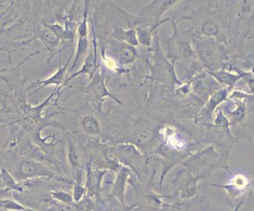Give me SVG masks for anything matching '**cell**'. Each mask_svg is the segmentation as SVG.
<instances>
[{
    "mask_svg": "<svg viewBox=\"0 0 254 211\" xmlns=\"http://www.w3.org/2000/svg\"><path fill=\"white\" fill-rule=\"evenodd\" d=\"M86 94V102L91 106L93 110L102 112V104L103 101L106 98H111L116 103L123 105L122 100H119L117 96H115L106 86V81L104 75L102 74L101 69L96 71L95 75L91 80L89 81L88 86L83 90Z\"/></svg>",
    "mask_w": 254,
    "mask_h": 211,
    "instance_id": "3",
    "label": "cell"
},
{
    "mask_svg": "<svg viewBox=\"0 0 254 211\" xmlns=\"http://www.w3.org/2000/svg\"><path fill=\"white\" fill-rule=\"evenodd\" d=\"M190 90H191V83H190V81H189V82L180 84V87L175 90V92H177V94H179L181 96H186L190 94Z\"/></svg>",
    "mask_w": 254,
    "mask_h": 211,
    "instance_id": "35",
    "label": "cell"
},
{
    "mask_svg": "<svg viewBox=\"0 0 254 211\" xmlns=\"http://www.w3.org/2000/svg\"><path fill=\"white\" fill-rule=\"evenodd\" d=\"M89 7V5H88ZM88 7L84 12V15L81 19L79 25L77 26V49L75 53V59L72 61L69 73H72L79 62L82 60V58L87 57L89 50H90V41H89V24H88Z\"/></svg>",
    "mask_w": 254,
    "mask_h": 211,
    "instance_id": "6",
    "label": "cell"
},
{
    "mask_svg": "<svg viewBox=\"0 0 254 211\" xmlns=\"http://www.w3.org/2000/svg\"><path fill=\"white\" fill-rule=\"evenodd\" d=\"M100 57H101V60L103 61V63H104V65L106 66L108 70H112V71H118L119 70L118 63L115 61L114 58L107 56V54L105 53V48H102Z\"/></svg>",
    "mask_w": 254,
    "mask_h": 211,
    "instance_id": "33",
    "label": "cell"
},
{
    "mask_svg": "<svg viewBox=\"0 0 254 211\" xmlns=\"http://www.w3.org/2000/svg\"><path fill=\"white\" fill-rule=\"evenodd\" d=\"M193 47H195L193 50H195L196 56L202 64L203 69L207 70H212L215 61L214 48L212 42L210 41V39H195L193 40Z\"/></svg>",
    "mask_w": 254,
    "mask_h": 211,
    "instance_id": "10",
    "label": "cell"
},
{
    "mask_svg": "<svg viewBox=\"0 0 254 211\" xmlns=\"http://www.w3.org/2000/svg\"><path fill=\"white\" fill-rule=\"evenodd\" d=\"M232 90V88H222L214 91L209 96L207 103H205L204 106L201 108L199 117L202 119H212L213 114L214 112H216L219 105H221L223 102H226L228 100Z\"/></svg>",
    "mask_w": 254,
    "mask_h": 211,
    "instance_id": "11",
    "label": "cell"
},
{
    "mask_svg": "<svg viewBox=\"0 0 254 211\" xmlns=\"http://www.w3.org/2000/svg\"><path fill=\"white\" fill-rule=\"evenodd\" d=\"M74 207L76 211H94V200L86 195L80 202L75 203Z\"/></svg>",
    "mask_w": 254,
    "mask_h": 211,
    "instance_id": "31",
    "label": "cell"
},
{
    "mask_svg": "<svg viewBox=\"0 0 254 211\" xmlns=\"http://www.w3.org/2000/svg\"><path fill=\"white\" fill-rule=\"evenodd\" d=\"M16 177L21 180L46 178H56V174L49 168L46 167L41 162L34 159H23L16 171Z\"/></svg>",
    "mask_w": 254,
    "mask_h": 211,
    "instance_id": "8",
    "label": "cell"
},
{
    "mask_svg": "<svg viewBox=\"0 0 254 211\" xmlns=\"http://www.w3.org/2000/svg\"><path fill=\"white\" fill-rule=\"evenodd\" d=\"M131 169L132 168L126 165H123L120 167L119 170L116 172V178H115L114 184H113L112 195L122 205H125V195H126L127 185H128L130 179L133 177Z\"/></svg>",
    "mask_w": 254,
    "mask_h": 211,
    "instance_id": "12",
    "label": "cell"
},
{
    "mask_svg": "<svg viewBox=\"0 0 254 211\" xmlns=\"http://www.w3.org/2000/svg\"><path fill=\"white\" fill-rule=\"evenodd\" d=\"M81 127L89 136H99L101 134L100 122L92 115H87L81 119Z\"/></svg>",
    "mask_w": 254,
    "mask_h": 211,
    "instance_id": "24",
    "label": "cell"
},
{
    "mask_svg": "<svg viewBox=\"0 0 254 211\" xmlns=\"http://www.w3.org/2000/svg\"><path fill=\"white\" fill-rule=\"evenodd\" d=\"M44 26L48 29H50L54 34L58 36V38L60 40H74L75 38V32L69 31V29L63 27L62 25H60L59 23H48L45 22Z\"/></svg>",
    "mask_w": 254,
    "mask_h": 211,
    "instance_id": "23",
    "label": "cell"
},
{
    "mask_svg": "<svg viewBox=\"0 0 254 211\" xmlns=\"http://www.w3.org/2000/svg\"><path fill=\"white\" fill-rule=\"evenodd\" d=\"M59 56H60L59 57V70L51 77L47 78V79L36 81L34 84L37 83V84H39V86L36 88V90H34L33 94L39 92L41 89H44L48 86H56L57 88H61V89L63 88L64 82H65L66 71H67V70L69 68V64H71V60H72V57H74V54H72V53L70 54L68 60L64 64V66L61 65V54H59Z\"/></svg>",
    "mask_w": 254,
    "mask_h": 211,
    "instance_id": "13",
    "label": "cell"
},
{
    "mask_svg": "<svg viewBox=\"0 0 254 211\" xmlns=\"http://www.w3.org/2000/svg\"><path fill=\"white\" fill-rule=\"evenodd\" d=\"M155 137L156 134L153 129L148 128V127H141V128H138L136 131H134V134L132 135L130 142L134 144L137 147H142L154 141Z\"/></svg>",
    "mask_w": 254,
    "mask_h": 211,
    "instance_id": "18",
    "label": "cell"
},
{
    "mask_svg": "<svg viewBox=\"0 0 254 211\" xmlns=\"http://www.w3.org/2000/svg\"><path fill=\"white\" fill-rule=\"evenodd\" d=\"M246 196H247V194H244L243 196H241V198H240V201L237 203V205H236V207H235V209L233 210V211H239L240 210V208L243 207V205H244V203H245V200H246Z\"/></svg>",
    "mask_w": 254,
    "mask_h": 211,
    "instance_id": "36",
    "label": "cell"
},
{
    "mask_svg": "<svg viewBox=\"0 0 254 211\" xmlns=\"http://www.w3.org/2000/svg\"><path fill=\"white\" fill-rule=\"evenodd\" d=\"M220 27L213 21H207L202 24L201 26V34L204 37H215L219 34Z\"/></svg>",
    "mask_w": 254,
    "mask_h": 211,
    "instance_id": "30",
    "label": "cell"
},
{
    "mask_svg": "<svg viewBox=\"0 0 254 211\" xmlns=\"http://www.w3.org/2000/svg\"><path fill=\"white\" fill-rule=\"evenodd\" d=\"M115 150H116L119 159L125 158L127 160L125 162V165L129 166L130 168L132 160L144 159V155L141 153V150L131 142H124L117 144L116 147H115Z\"/></svg>",
    "mask_w": 254,
    "mask_h": 211,
    "instance_id": "17",
    "label": "cell"
},
{
    "mask_svg": "<svg viewBox=\"0 0 254 211\" xmlns=\"http://www.w3.org/2000/svg\"><path fill=\"white\" fill-rule=\"evenodd\" d=\"M187 171H189V170H187ZM200 180H201L200 178L193 176L191 172L189 171L186 178L184 179L183 182L181 183L180 188L177 192V194L172 195V197L177 196L179 200H185V201L191 200V198L195 197L196 194H197L198 182Z\"/></svg>",
    "mask_w": 254,
    "mask_h": 211,
    "instance_id": "15",
    "label": "cell"
},
{
    "mask_svg": "<svg viewBox=\"0 0 254 211\" xmlns=\"http://www.w3.org/2000/svg\"><path fill=\"white\" fill-rule=\"evenodd\" d=\"M0 209L7 211H24L26 209L25 206H23L20 203H17L13 200H1L0 201Z\"/></svg>",
    "mask_w": 254,
    "mask_h": 211,
    "instance_id": "32",
    "label": "cell"
},
{
    "mask_svg": "<svg viewBox=\"0 0 254 211\" xmlns=\"http://www.w3.org/2000/svg\"><path fill=\"white\" fill-rule=\"evenodd\" d=\"M4 14V12H2V13L1 14H0V19H1V16Z\"/></svg>",
    "mask_w": 254,
    "mask_h": 211,
    "instance_id": "37",
    "label": "cell"
},
{
    "mask_svg": "<svg viewBox=\"0 0 254 211\" xmlns=\"http://www.w3.org/2000/svg\"><path fill=\"white\" fill-rule=\"evenodd\" d=\"M112 37L119 40V41H122V42H125V44L131 45L133 47L138 46L135 28H133V27H131V28L116 27L114 29Z\"/></svg>",
    "mask_w": 254,
    "mask_h": 211,
    "instance_id": "19",
    "label": "cell"
},
{
    "mask_svg": "<svg viewBox=\"0 0 254 211\" xmlns=\"http://www.w3.org/2000/svg\"><path fill=\"white\" fill-rule=\"evenodd\" d=\"M182 165L185 166L187 170L191 172L193 176L200 179L209 178L210 174L217 167H224L220 161V154L213 145L190 156V158L183 161Z\"/></svg>",
    "mask_w": 254,
    "mask_h": 211,
    "instance_id": "1",
    "label": "cell"
},
{
    "mask_svg": "<svg viewBox=\"0 0 254 211\" xmlns=\"http://www.w3.org/2000/svg\"><path fill=\"white\" fill-rule=\"evenodd\" d=\"M51 197L53 198L54 201L62 203L63 205H67V206H71V205H74V198H72V195L68 192H65V191H52L50 193Z\"/></svg>",
    "mask_w": 254,
    "mask_h": 211,
    "instance_id": "27",
    "label": "cell"
},
{
    "mask_svg": "<svg viewBox=\"0 0 254 211\" xmlns=\"http://www.w3.org/2000/svg\"><path fill=\"white\" fill-rule=\"evenodd\" d=\"M40 40L44 42V45L47 47V49L50 51L51 53V58L50 60L53 58V54H54V49L60 45V40L58 38V36L54 34L52 31L48 28H42L41 32H40Z\"/></svg>",
    "mask_w": 254,
    "mask_h": 211,
    "instance_id": "21",
    "label": "cell"
},
{
    "mask_svg": "<svg viewBox=\"0 0 254 211\" xmlns=\"http://www.w3.org/2000/svg\"><path fill=\"white\" fill-rule=\"evenodd\" d=\"M72 198H74V202L78 203L80 202L82 198L87 195V189L86 185L83 184V170L81 169H78L76 171V182L74 184V189H72Z\"/></svg>",
    "mask_w": 254,
    "mask_h": 211,
    "instance_id": "22",
    "label": "cell"
},
{
    "mask_svg": "<svg viewBox=\"0 0 254 211\" xmlns=\"http://www.w3.org/2000/svg\"><path fill=\"white\" fill-rule=\"evenodd\" d=\"M91 161L92 160H90L86 167V183L84 185L87 189V196L98 202L101 198L103 179L108 172V169L93 168Z\"/></svg>",
    "mask_w": 254,
    "mask_h": 211,
    "instance_id": "9",
    "label": "cell"
},
{
    "mask_svg": "<svg viewBox=\"0 0 254 211\" xmlns=\"http://www.w3.org/2000/svg\"><path fill=\"white\" fill-rule=\"evenodd\" d=\"M173 27H174V36L171 40L168 41V54L167 58H173L174 60L178 59H195L196 53L193 50V47L190 42L186 38L180 37L177 31V25L174 23V19H172Z\"/></svg>",
    "mask_w": 254,
    "mask_h": 211,
    "instance_id": "7",
    "label": "cell"
},
{
    "mask_svg": "<svg viewBox=\"0 0 254 211\" xmlns=\"http://www.w3.org/2000/svg\"><path fill=\"white\" fill-rule=\"evenodd\" d=\"M178 1H170V0H166V1H152L149 4L145 5V7L140 11V14L135 17L134 24H156L161 22V16L166 11L171 9L174 4H177Z\"/></svg>",
    "mask_w": 254,
    "mask_h": 211,
    "instance_id": "5",
    "label": "cell"
},
{
    "mask_svg": "<svg viewBox=\"0 0 254 211\" xmlns=\"http://www.w3.org/2000/svg\"><path fill=\"white\" fill-rule=\"evenodd\" d=\"M207 74L215 79L217 82L226 86V88H234L235 84L237 83L240 79H243L246 71L241 70L239 69H235V71H231L227 70H207Z\"/></svg>",
    "mask_w": 254,
    "mask_h": 211,
    "instance_id": "14",
    "label": "cell"
},
{
    "mask_svg": "<svg viewBox=\"0 0 254 211\" xmlns=\"http://www.w3.org/2000/svg\"><path fill=\"white\" fill-rule=\"evenodd\" d=\"M154 53L152 61H149L152 76L150 79L161 82H169L173 87L174 84H182L183 82L178 79L173 65L168 61L167 57L163 56L159 44V36H155Z\"/></svg>",
    "mask_w": 254,
    "mask_h": 211,
    "instance_id": "2",
    "label": "cell"
},
{
    "mask_svg": "<svg viewBox=\"0 0 254 211\" xmlns=\"http://www.w3.org/2000/svg\"><path fill=\"white\" fill-rule=\"evenodd\" d=\"M214 128H221V129H227L229 131V127L232 126L231 122H229L228 117L223 113L222 110H216L215 114V118L213 120V125Z\"/></svg>",
    "mask_w": 254,
    "mask_h": 211,
    "instance_id": "28",
    "label": "cell"
},
{
    "mask_svg": "<svg viewBox=\"0 0 254 211\" xmlns=\"http://www.w3.org/2000/svg\"><path fill=\"white\" fill-rule=\"evenodd\" d=\"M68 161L69 165L71 167L72 170L75 172L78 170V169H81L80 165V155H79V150H78L76 144L74 141L69 140L68 141Z\"/></svg>",
    "mask_w": 254,
    "mask_h": 211,
    "instance_id": "25",
    "label": "cell"
},
{
    "mask_svg": "<svg viewBox=\"0 0 254 211\" xmlns=\"http://www.w3.org/2000/svg\"><path fill=\"white\" fill-rule=\"evenodd\" d=\"M0 177H1L3 184L7 186V188H10L12 190L22 192V189H21L20 184L17 183L16 181H15V179L11 176L10 172L7 170V169H5V168L1 169V172H0Z\"/></svg>",
    "mask_w": 254,
    "mask_h": 211,
    "instance_id": "29",
    "label": "cell"
},
{
    "mask_svg": "<svg viewBox=\"0 0 254 211\" xmlns=\"http://www.w3.org/2000/svg\"><path fill=\"white\" fill-rule=\"evenodd\" d=\"M236 105L237 106H236L235 110L229 112V116L231 117H229L228 119L232 125L243 123L246 118V114H247L246 103H244V102H237Z\"/></svg>",
    "mask_w": 254,
    "mask_h": 211,
    "instance_id": "26",
    "label": "cell"
},
{
    "mask_svg": "<svg viewBox=\"0 0 254 211\" xmlns=\"http://www.w3.org/2000/svg\"><path fill=\"white\" fill-rule=\"evenodd\" d=\"M92 34H93L92 47H90L89 53H88V56L86 57V59H84V62L82 64V66L76 71V73L71 74L69 77L66 78L65 82H64V86H65V84L69 83L71 80L76 79L77 77H80L82 75H87L88 78H89V81H90L93 78V76L95 75L96 71H98L101 69L100 68V62H99V60H98L99 59L98 39H96V35H95L94 31H92Z\"/></svg>",
    "mask_w": 254,
    "mask_h": 211,
    "instance_id": "4",
    "label": "cell"
},
{
    "mask_svg": "<svg viewBox=\"0 0 254 211\" xmlns=\"http://www.w3.org/2000/svg\"><path fill=\"white\" fill-rule=\"evenodd\" d=\"M169 20L170 19H165L161 22L156 23V24H138V25H136L135 32H136V36H137L138 45H141L143 47H147V48L152 47L154 34L156 32V29Z\"/></svg>",
    "mask_w": 254,
    "mask_h": 211,
    "instance_id": "16",
    "label": "cell"
},
{
    "mask_svg": "<svg viewBox=\"0 0 254 211\" xmlns=\"http://www.w3.org/2000/svg\"><path fill=\"white\" fill-rule=\"evenodd\" d=\"M137 58L136 48L131 45L122 42L118 48V59L122 65L132 64Z\"/></svg>",
    "mask_w": 254,
    "mask_h": 211,
    "instance_id": "20",
    "label": "cell"
},
{
    "mask_svg": "<svg viewBox=\"0 0 254 211\" xmlns=\"http://www.w3.org/2000/svg\"><path fill=\"white\" fill-rule=\"evenodd\" d=\"M243 79L247 83L248 88H249L250 94H254V73L253 71H246Z\"/></svg>",
    "mask_w": 254,
    "mask_h": 211,
    "instance_id": "34",
    "label": "cell"
}]
</instances>
